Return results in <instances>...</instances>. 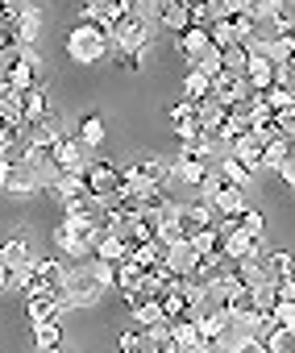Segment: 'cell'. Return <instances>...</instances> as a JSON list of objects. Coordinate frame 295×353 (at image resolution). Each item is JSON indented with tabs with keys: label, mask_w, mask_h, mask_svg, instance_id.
I'll return each mask as SVG.
<instances>
[{
	"label": "cell",
	"mask_w": 295,
	"mask_h": 353,
	"mask_svg": "<svg viewBox=\"0 0 295 353\" xmlns=\"http://www.w3.org/2000/svg\"><path fill=\"white\" fill-rule=\"evenodd\" d=\"M67 59L71 63H79V67H96V63H104L108 54H112V42H108V34L104 30H96V26H75V30H67Z\"/></svg>",
	"instance_id": "1"
},
{
	"label": "cell",
	"mask_w": 295,
	"mask_h": 353,
	"mask_svg": "<svg viewBox=\"0 0 295 353\" xmlns=\"http://www.w3.org/2000/svg\"><path fill=\"white\" fill-rule=\"evenodd\" d=\"M96 229H100V216H83V221L63 216V221L54 225V245H59V254H67V258H75V262H88V258H92V237H96Z\"/></svg>",
	"instance_id": "2"
},
{
	"label": "cell",
	"mask_w": 295,
	"mask_h": 353,
	"mask_svg": "<svg viewBox=\"0 0 295 353\" xmlns=\"http://www.w3.org/2000/svg\"><path fill=\"white\" fill-rule=\"evenodd\" d=\"M154 38H159V30H154L150 21L133 17V13H125V17L112 26V34H108L112 50H121V54H137V59H145V50L154 46Z\"/></svg>",
	"instance_id": "3"
},
{
	"label": "cell",
	"mask_w": 295,
	"mask_h": 353,
	"mask_svg": "<svg viewBox=\"0 0 295 353\" xmlns=\"http://www.w3.org/2000/svg\"><path fill=\"white\" fill-rule=\"evenodd\" d=\"M100 295H104V287L88 274V266H83V262H79V266H71V270L63 274L59 291H54V299H59L63 307H92V303H100Z\"/></svg>",
	"instance_id": "4"
},
{
	"label": "cell",
	"mask_w": 295,
	"mask_h": 353,
	"mask_svg": "<svg viewBox=\"0 0 295 353\" xmlns=\"http://www.w3.org/2000/svg\"><path fill=\"white\" fill-rule=\"evenodd\" d=\"M83 183H88V196H92V200L100 204V212H104L108 204L121 200V166L108 162V158H96V162H88V170H83Z\"/></svg>",
	"instance_id": "5"
},
{
	"label": "cell",
	"mask_w": 295,
	"mask_h": 353,
	"mask_svg": "<svg viewBox=\"0 0 295 353\" xmlns=\"http://www.w3.org/2000/svg\"><path fill=\"white\" fill-rule=\"evenodd\" d=\"M196 266H200V254L192 250V241H187V237L163 250V270H167L171 279H192V274H196Z\"/></svg>",
	"instance_id": "6"
},
{
	"label": "cell",
	"mask_w": 295,
	"mask_h": 353,
	"mask_svg": "<svg viewBox=\"0 0 295 353\" xmlns=\"http://www.w3.org/2000/svg\"><path fill=\"white\" fill-rule=\"evenodd\" d=\"M175 50H179V59L187 63V67H196L208 50H216L212 46V38H208V30H200V26H187L183 34H175Z\"/></svg>",
	"instance_id": "7"
},
{
	"label": "cell",
	"mask_w": 295,
	"mask_h": 353,
	"mask_svg": "<svg viewBox=\"0 0 295 353\" xmlns=\"http://www.w3.org/2000/svg\"><path fill=\"white\" fill-rule=\"evenodd\" d=\"M208 204H212V212L225 221H237L241 212H250V192H241V188H229V183H221L212 196H208Z\"/></svg>",
	"instance_id": "8"
},
{
	"label": "cell",
	"mask_w": 295,
	"mask_h": 353,
	"mask_svg": "<svg viewBox=\"0 0 295 353\" xmlns=\"http://www.w3.org/2000/svg\"><path fill=\"white\" fill-rule=\"evenodd\" d=\"M221 216L212 212V204L204 200V196H196V200H187L183 208H179V229H183V237H192V233H200V229H212Z\"/></svg>",
	"instance_id": "9"
},
{
	"label": "cell",
	"mask_w": 295,
	"mask_h": 353,
	"mask_svg": "<svg viewBox=\"0 0 295 353\" xmlns=\"http://www.w3.org/2000/svg\"><path fill=\"white\" fill-rule=\"evenodd\" d=\"M245 96H250V83H245L241 71H221V75L212 79V100H216V104L233 108V104H241Z\"/></svg>",
	"instance_id": "10"
},
{
	"label": "cell",
	"mask_w": 295,
	"mask_h": 353,
	"mask_svg": "<svg viewBox=\"0 0 295 353\" xmlns=\"http://www.w3.org/2000/svg\"><path fill=\"white\" fill-rule=\"evenodd\" d=\"M54 170L59 174H83L88 170V150L75 137H59L54 141Z\"/></svg>",
	"instance_id": "11"
},
{
	"label": "cell",
	"mask_w": 295,
	"mask_h": 353,
	"mask_svg": "<svg viewBox=\"0 0 295 353\" xmlns=\"http://www.w3.org/2000/svg\"><path fill=\"white\" fill-rule=\"evenodd\" d=\"M0 188H5L9 196H17V200H30V196H38V192H42V183H38V174H34V170H30V166H26L21 158L13 162V170H9V179L0 183Z\"/></svg>",
	"instance_id": "12"
},
{
	"label": "cell",
	"mask_w": 295,
	"mask_h": 353,
	"mask_svg": "<svg viewBox=\"0 0 295 353\" xmlns=\"http://www.w3.org/2000/svg\"><path fill=\"white\" fill-rule=\"evenodd\" d=\"M221 258H229V262L262 258V237H250V233H241V225H237V233L221 241Z\"/></svg>",
	"instance_id": "13"
},
{
	"label": "cell",
	"mask_w": 295,
	"mask_h": 353,
	"mask_svg": "<svg viewBox=\"0 0 295 353\" xmlns=\"http://www.w3.org/2000/svg\"><path fill=\"white\" fill-rule=\"evenodd\" d=\"M262 270H266V283H270V287L295 283V258H291L287 250H270V254H262Z\"/></svg>",
	"instance_id": "14"
},
{
	"label": "cell",
	"mask_w": 295,
	"mask_h": 353,
	"mask_svg": "<svg viewBox=\"0 0 295 353\" xmlns=\"http://www.w3.org/2000/svg\"><path fill=\"white\" fill-rule=\"evenodd\" d=\"M125 303H129V312H133V324L137 328H159V324H167V316H163V307H159V299H145V295H125Z\"/></svg>",
	"instance_id": "15"
},
{
	"label": "cell",
	"mask_w": 295,
	"mask_h": 353,
	"mask_svg": "<svg viewBox=\"0 0 295 353\" xmlns=\"http://www.w3.org/2000/svg\"><path fill=\"white\" fill-rule=\"evenodd\" d=\"M241 75H245V83H250V92H254V96H262L266 88H274V79H278V67H270V63H266V59H262V54L254 50Z\"/></svg>",
	"instance_id": "16"
},
{
	"label": "cell",
	"mask_w": 295,
	"mask_h": 353,
	"mask_svg": "<svg viewBox=\"0 0 295 353\" xmlns=\"http://www.w3.org/2000/svg\"><path fill=\"white\" fill-rule=\"evenodd\" d=\"M225 150H229V154H233V158H237V162H241L250 174H258V170H262V141H258L254 133H241V137H233Z\"/></svg>",
	"instance_id": "17"
},
{
	"label": "cell",
	"mask_w": 295,
	"mask_h": 353,
	"mask_svg": "<svg viewBox=\"0 0 295 353\" xmlns=\"http://www.w3.org/2000/svg\"><path fill=\"white\" fill-rule=\"evenodd\" d=\"M92 258H100V262H112V266H116V262H125V258H129V245H125L116 233H108V229L100 225V229H96V237H92Z\"/></svg>",
	"instance_id": "18"
},
{
	"label": "cell",
	"mask_w": 295,
	"mask_h": 353,
	"mask_svg": "<svg viewBox=\"0 0 295 353\" xmlns=\"http://www.w3.org/2000/svg\"><path fill=\"white\" fill-rule=\"evenodd\" d=\"M38 30H42V9L38 5H26L13 21V42L17 46H34L38 42Z\"/></svg>",
	"instance_id": "19"
},
{
	"label": "cell",
	"mask_w": 295,
	"mask_h": 353,
	"mask_svg": "<svg viewBox=\"0 0 295 353\" xmlns=\"http://www.w3.org/2000/svg\"><path fill=\"white\" fill-rule=\"evenodd\" d=\"M42 117H50V96H46V88L38 83V88H30V92H21V121H26V129H34Z\"/></svg>",
	"instance_id": "20"
},
{
	"label": "cell",
	"mask_w": 295,
	"mask_h": 353,
	"mask_svg": "<svg viewBox=\"0 0 295 353\" xmlns=\"http://www.w3.org/2000/svg\"><path fill=\"white\" fill-rule=\"evenodd\" d=\"M0 262L9 266V279H13V274H21V270H30V262H34V250H30V241H26V237H13V241H5V245H0Z\"/></svg>",
	"instance_id": "21"
},
{
	"label": "cell",
	"mask_w": 295,
	"mask_h": 353,
	"mask_svg": "<svg viewBox=\"0 0 295 353\" xmlns=\"http://www.w3.org/2000/svg\"><path fill=\"white\" fill-rule=\"evenodd\" d=\"M216 174H221V183H229V188H241V192H250V188H254V174H250V170H245L229 150L216 158Z\"/></svg>",
	"instance_id": "22"
},
{
	"label": "cell",
	"mask_w": 295,
	"mask_h": 353,
	"mask_svg": "<svg viewBox=\"0 0 295 353\" xmlns=\"http://www.w3.org/2000/svg\"><path fill=\"white\" fill-rule=\"evenodd\" d=\"M159 26L171 30V34H183L192 26L187 17V0H159Z\"/></svg>",
	"instance_id": "23"
},
{
	"label": "cell",
	"mask_w": 295,
	"mask_h": 353,
	"mask_svg": "<svg viewBox=\"0 0 295 353\" xmlns=\"http://www.w3.org/2000/svg\"><path fill=\"white\" fill-rule=\"evenodd\" d=\"M63 303L54 299V295H34V299H26V316H30V324H42V320H63Z\"/></svg>",
	"instance_id": "24"
},
{
	"label": "cell",
	"mask_w": 295,
	"mask_h": 353,
	"mask_svg": "<svg viewBox=\"0 0 295 353\" xmlns=\"http://www.w3.org/2000/svg\"><path fill=\"white\" fill-rule=\"evenodd\" d=\"M262 13L270 17V26H274L278 34H291V30H295V0H266Z\"/></svg>",
	"instance_id": "25"
},
{
	"label": "cell",
	"mask_w": 295,
	"mask_h": 353,
	"mask_svg": "<svg viewBox=\"0 0 295 353\" xmlns=\"http://www.w3.org/2000/svg\"><path fill=\"white\" fill-rule=\"evenodd\" d=\"M171 336H175V345H179V353H192L204 336H200V324L192 320V316H179V320H171Z\"/></svg>",
	"instance_id": "26"
},
{
	"label": "cell",
	"mask_w": 295,
	"mask_h": 353,
	"mask_svg": "<svg viewBox=\"0 0 295 353\" xmlns=\"http://www.w3.org/2000/svg\"><path fill=\"white\" fill-rule=\"evenodd\" d=\"M233 274L245 291H258L266 287V270H262V258H245V262H233Z\"/></svg>",
	"instance_id": "27"
},
{
	"label": "cell",
	"mask_w": 295,
	"mask_h": 353,
	"mask_svg": "<svg viewBox=\"0 0 295 353\" xmlns=\"http://www.w3.org/2000/svg\"><path fill=\"white\" fill-rule=\"evenodd\" d=\"M50 192H54V196L67 204V200H79V196H88V183H83V174H54Z\"/></svg>",
	"instance_id": "28"
},
{
	"label": "cell",
	"mask_w": 295,
	"mask_h": 353,
	"mask_svg": "<svg viewBox=\"0 0 295 353\" xmlns=\"http://www.w3.org/2000/svg\"><path fill=\"white\" fill-rule=\"evenodd\" d=\"M125 262H133V266H141V270H154V266L163 262V245H159V241H141V245L129 250Z\"/></svg>",
	"instance_id": "29"
},
{
	"label": "cell",
	"mask_w": 295,
	"mask_h": 353,
	"mask_svg": "<svg viewBox=\"0 0 295 353\" xmlns=\"http://www.w3.org/2000/svg\"><path fill=\"white\" fill-rule=\"evenodd\" d=\"M171 287V274L163 270V262L154 266V270H145V279H141V287H137V295H145V299H163V291Z\"/></svg>",
	"instance_id": "30"
},
{
	"label": "cell",
	"mask_w": 295,
	"mask_h": 353,
	"mask_svg": "<svg viewBox=\"0 0 295 353\" xmlns=\"http://www.w3.org/2000/svg\"><path fill=\"white\" fill-rule=\"evenodd\" d=\"M208 96H212V79L187 67V75H183V100H192V104H200V100H208Z\"/></svg>",
	"instance_id": "31"
},
{
	"label": "cell",
	"mask_w": 295,
	"mask_h": 353,
	"mask_svg": "<svg viewBox=\"0 0 295 353\" xmlns=\"http://www.w3.org/2000/svg\"><path fill=\"white\" fill-rule=\"evenodd\" d=\"M59 345H63V320L34 324V349H59Z\"/></svg>",
	"instance_id": "32"
},
{
	"label": "cell",
	"mask_w": 295,
	"mask_h": 353,
	"mask_svg": "<svg viewBox=\"0 0 295 353\" xmlns=\"http://www.w3.org/2000/svg\"><path fill=\"white\" fill-rule=\"evenodd\" d=\"M75 141H79L83 150H96V145L104 141V121H100L96 112H92V117H83V121H79V133H75Z\"/></svg>",
	"instance_id": "33"
},
{
	"label": "cell",
	"mask_w": 295,
	"mask_h": 353,
	"mask_svg": "<svg viewBox=\"0 0 295 353\" xmlns=\"http://www.w3.org/2000/svg\"><path fill=\"white\" fill-rule=\"evenodd\" d=\"M270 112H283V108H295V92H291V83H274V88H266L262 96H258Z\"/></svg>",
	"instance_id": "34"
},
{
	"label": "cell",
	"mask_w": 295,
	"mask_h": 353,
	"mask_svg": "<svg viewBox=\"0 0 295 353\" xmlns=\"http://www.w3.org/2000/svg\"><path fill=\"white\" fill-rule=\"evenodd\" d=\"M187 241H192V250L200 254V262H204V258H216V254H221V237H216V229H200V233H192Z\"/></svg>",
	"instance_id": "35"
},
{
	"label": "cell",
	"mask_w": 295,
	"mask_h": 353,
	"mask_svg": "<svg viewBox=\"0 0 295 353\" xmlns=\"http://www.w3.org/2000/svg\"><path fill=\"white\" fill-rule=\"evenodd\" d=\"M145 341H150V353H179V345H175V336H171V324L145 328Z\"/></svg>",
	"instance_id": "36"
},
{
	"label": "cell",
	"mask_w": 295,
	"mask_h": 353,
	"mask_svg": "<svg viewBox=\"0 0 295 353\" xmlns=\"http://www.w3.org/2000/svg\"><path fill=\"white\" fill-rule=\"evenodd\" d=\"M141 279H145L141 266H133V262H116V287H121L125 295H133V291L141 287Z\"/></svg>",
	"instance_id": "37"
},
{
	"label": "cell",
	"mask_w": 295,
	"mask_h": 353,
	"mask_svg": "<svg viewBox=\"0 0 295 353\" xmlns=\"http://www.w3.org/2000/svg\"><path fill=\"white\" fill-rule=\"evenodd\" d=\"M116 349L121 353H150V341H145V328H125L116 336Z\"/></svg>",
	"instance_id": "38"
},
{
	"label": "cell",
	"mask_w": 295,
	"mask_h": 353,
	"mask_svg": "<svg viewBox=\"0 0 295 353\" xmlns=\"http://www.w3.org/2000/svg\"><path fill=\"white\" fill-rule=\"evenodd\" d=\"M291 154V141H283V137H274V141H266L262 145V166L266 170H278V162Z\"/></svg>",
	"instance_id": "39"
},
{
	"label": "cell",
	"mask_w": 295,
	"mask_h": 353,
	"mask_svg": "<svg viewBox=\"0 0 295 353\" xmlns=\"http://www.w3.org/2000/svg\"><path fill=\"white\" fill-rule=\"evenodd\" d=\"M63 216H71V221H83V216H100V204H96L92 196H79V200H67V204H63Z\"/></svg>",
	"instance_id": "40"
},
{
	"label": "cell",
	"mask_w": 295,
	"mask_h": 353,
	"mask_svg": "<svg viewBox=\"0 0 295 353\" xmlns=\"http://www.w3.org/2000/svg\"><path fill=\"white\" fill-rule=\"evenodd\" d=\"M83 266H88V274H92V279H96V283H100L104 291H108V287H116V266H112V262H100V258H88Z\"/></svg>",
	"instance_id": "41"
},
{
	"label": "cell",
	"mask_w": 295,
	"mask_h": 353,
	"mask_svg": "<svg viewBox=\"0 0 295 353\" xmlns=\"http://www.w3.org/2000/svg\"><path fill=\"white\" fill-rule=\"evenodd\" d=\"M208 38H212V46H216V50L237 46V30H233L229 21H212V26H208Z\"/></svg>",
	"instance_id": "42"
},
{
	"label": "cell",
	"mask_w": 295,
	"mask_h": 353,
	"mask_svg": "<svg viewBox=\"0 0 295 353\" xmlns=\"http://www.w3.org/2000/svg\"><path fill=\"white\" fill-rule=\"evenodd\" d=\"M245 341H250V336H245L241 328H233V324H225V328L216 332V341H212V345H216V349H225V353H237V349H241Z\"/></svg>",
	"instance_id": "43"
},
{
	"label": "cell",
	"mask_w": 295,
	"mask_h": 353,
	"mask_svg": "<svg viewBox=\"0 0 295 353\" xmlns=\"http://www.w3.org/2000/svg\"><path fill=\"white\" fill-rule=\"evenodd\" d=\"M266 353H295V328H274L266 336Z\"/></svg>",
	"instance_id": "44"
},
{
	"label": "cell",
	"mask_w": 295,
	"mask_h": 353,
	"mask_svg": "<svg viewBox=\"0 0 295 353\" xmlns=\"http://www.w3.org/2000/svg\"><path fill=\"white\" fill-rule=\"evenodd\" d=\"M225 312H229V320H245V316H254V295H250V291H237V295L225 303Z\"/></svg>",
	"instance_id": "45"
},
{
	"label": "cell",
	"mask_w": 295,
	"mask_h": 353,
	"mask_svg": "<svg viewBox=\"0 0 295 353\" xmlns=\"http://www.w3.org/2000/svg\"><path fill=\"white\" fill-rule=\"evenodd\" d=\"M245 63H250V50L237 42V46H229V50H221V67L225 71H245Z\"/></svg>",
	"instance_id": "46"
},
{
	"label": "cell",
	"mask_w": 295,
	"mask_h": 353,
	"mask_svg": "<svg viewBox=\"0 0 295 353\" xmlns=\"http://www.w3.org/2000/svg\"><path fill=\"white\" fill-rule=\"evenodd\" d=\"M237 225H241V233H250V237H262V233H266V216H262L258 208L241 212V216H237Z\"/></svg>",
	"instance_id": "47"
},
{
	"label": "cell",
	"mask_w": 295,
	"mask_h": 353,
	"mask_svg": "<svg viewBox=\"0 0 295 353\" xmlns=\"http://www.w3.org/2000/svg\"><path fill=\"white\" fill-rule=\"evenodd\" d=\"M250 295H254V312H258V316H270V312H274V303H278V295H274V287H270V283H266V287H258V291H250Z\"/></svg>",
	"instance_id": "48"
},
{
	"label": "cell",
	"mask_w": 295,
	"mask_h": 353,
	"mask_svg": "<svg viewBox=\"0 0 295 353\" xmlns=\"http://www.w3.org/2000/svg\"><path fill=\"white\" fill-rule=\"evenodd\" d=\"M270 320H274V328H295V299H278Z\"/></svg>",
	"instance_id": "49"
},
{
	"label": "cell",
	"mask_w": 295,
	"mask_h": 353,
	"mask_svg": "<svg viewBox=\"0 0 295 353\" xmlns=\"http://www.w3.org/2000/svg\"><path fill=\"white\" fill-rule=\"evenodd\" d=\"M274 133H278L283 141H295V108L274 112Z\"/></svg>",
	"instance_id": "50"
},
{
	"label": "cell",
	"mask_w": 295,
	"mask_h": 353,
	"mask_svg": "<svg viewBox=\"0 0 295 353\" xmlns=\"http://www.w3.org/2000/svg\"><path fill=\"white\" fill-rule=\"evenodd\" d=\"M192 71H200V75H208V79H216V75L225 71V67H221V50H208V54H204V59H200V63H196Z\"/></svg>",
	"instance_id": "51"
},
{
	"label": "cell",
	"mask_w": 295,
	"mask_h": 353,
	"mask_svg": "<svg viewBox=\"0 0 295 353\" xmlns=\"http://www.w3.org/2000/svg\"><path fill=\"white\" fill-rule=\"evenodd\" d=\"M129 13L141 17V21H150V26H159V0H133Z\"/></svg>",
	"instance_id": "52"
},
{
	"label": "cell",
	"mask_w": 295,
	"mask_h": 353,
	"mask_svg": "<svg viewBox=\"0 0 295 353\" xmlns=\"http://www.w3.org/2000/svg\"><path fill=\"white\" fill-rule=\"evenodd\" d=\"M274 174H278L287 188H295V154H287V158L278 162V170H274Z\"/></svg>",
	"instance_id": "53"
},
{
	"label": "cell",
	"mask_w": 295,
	"mask_h": 353,
	"mask_svg": "<svg viewBox=\"0 0 295 353\" xmlns=\"http://www.w3.org/2000/svg\"><path fill=\"white\" fill-rule=\"evenodd\" d=\"M187 117H196V104H192V100L171 104V125H179V121H187Z\"/></svg>",
	"instance_id": "54"
},
{
	"label": "cell",
	"mask_w": 295,
	"mask_h": 353,
	"mask_svg": "<svg viewBox=\"0 0 295 353\" xmlns=\"http://www.w3.org/2000/svg\"><path fill=\"white\" fill-rule=\"evenodd\" d=\"M237 353H266V341H254V336H250V341H245Z\"/></svg>",
	"instance_id": "55"
},
{
	"label": "cell",
	"mask_w": 295,
	"mask_h": 353,
	"mask_svg": "<svg viewBox=\"0 0 295 353\" xmlns=\"http://www.w3.org/2000/svg\"><path fill=\"white\" fill-rule=\"evenodd\" d=\"M13 162H17V158H9V154H0V183L9 179V170H13Z\"/></svg>",
	"instance_id": "56"
},
{
	"label": "cell",
	"mask_w": 295,
	"mask_h": 353,
	"mask_svg": "<svg viewBox=\"0 0 295 353\" xmlns=\"http://www.w3.org/2000/svg\"><path fill=\"white\" fill-rule=\"evenodd\" d=\"M274 295H278V299H295V283H283V287H274Z\"/></svg>",
	"instance_id": "57"
},
{
	"label": "cell",
	"mask_w": 295,
	"mask_h": 353,
	"mask_svg": "<svg viewBox=\"0 0 295 353\" xmlns=\"http://www.w3.org/2000/svg\"><path fill=\"white\" fill-rule=\"evenodd\" d=\"M5 96H13V83H9V75H0V100Z\"/></svg>",
	"instance_id": "58"
},
{
	"label": "cell",
	"mask_w": 295,
	"mask_h": 353,
	"mask_svg": "<svg viewBox=\"0 0 295 353\" xmlns=\"http://www.w3.org/2000/svg\"><path fill=\"white\" fill-rule=\"evenodd\" d=\"M9 283H13V279H9V266H5V262H0V291H5Z\"/></svg>",
	"instance_id": "59"
},
{
	"label": "cell",
	"mask_w": 295,
	"mask_h": 353,
	"mask_svg": "<svg viewBox=\"0 0 295 353\" xmlns=\"http://www.w3.org/2000/svg\"><path fill=\"white\" fill-rule=\"evenodd\" d=\"M283 75H287V79H295V54L287 59V67H283Z\"/></svg>",
	"instance_id": "60"
},
{
	"label": "cell",
	"mask_w": 295,
	"mask_h": 353,
	"mask_svg": "<svg viewBox=\"0 0 295 353\" xmlns=\"http://www.w3.org/2000/svg\"><path fill=\"white\" fill-rule=\"evenodd\" d=\"M112 5H121V9L129 13V9H133V0H112Z\"/></svg>",
	"instance_id": "61"
},
{
	"label": "cell",
	"mask_w": 295,
	"mask_h": 353,
	"mask_svg": "<svg viewBox=\"0 0 295 353\" xmlns=\"http://www.w3.org/2000/svg\"><path fill=\"white\" fill-rule=\"evenodd\" d=\"M34 353H63V349H34Z\"/></svg>",
	"instance_id": "62"
},
{
	"label": "cell",
	"mask_w": 295,
	"mask_h": 353,
	"mask_svg": "<svg viewBox=\"0 0 295 353\" xmlns=\"http://www.w3.org/2000/svg\"><path fill=\"white\" fill-rule=\"evenodd\" d=\"M88 5H96V0H88Z\"/></svg>",
	"instance_id": "63"
}]
</instances>
